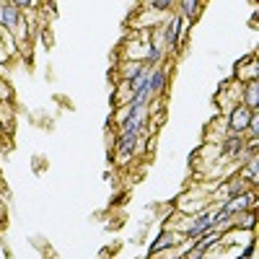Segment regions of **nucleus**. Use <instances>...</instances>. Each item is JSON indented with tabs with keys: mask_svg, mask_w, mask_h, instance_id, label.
Listing matches in <instances>:
<instances>
[{
	"mask_svg": "<svg viewBox=\"0 0 259 259\" xmlns=\"http://www.w3.org/2000/svg\"><path fill=\"white\" fill-rule=\"evenodd\" d=\"M150 109L148 106H127V112L119 122V133H133V135H145Z\"/></svg>",
	"mask_w": 259,
	"mask_h": 259,
	"instance_id": "1",
	"label": "nucleus"
},
{
	"mask_svg": "<svg viewBox=\"0 0 259 259\" xmlns=\"http://www.w3.org/2000/svg\"><path fill=\"white\" fill-rule=\"evenodd\" d=\"M210 218H212L210 210H200L197 215H194V221H192L189 226H182V228H179V231H182V239L194 241V239H200V236H205L207 231H212Z\"/></svg>",
	"mask_w": 259,
	"mask_h": 259,
	"instance_id": "2",
	"label": "nucleus"
},
{
	"mask_svg": "<svg viewBox=\"0 0 259 259\" xmlns=\"http://www.w3.org/2000/svg\"><path fill=\"white\" fill-rule=\"evenodd\" d=\"M256 109H249L246 104H236L233 109L228 112V127H231V133H236V135H241L244 130L249 127V122H251V114H254Z\"/></svg>",
	"mask_w": 259,
	"mask_h": 259,
	"instance_id": "3",
	"label": "nucleus"
},
{
	"mask_svg": "<svg viewBox=\"0 0 259 259\" xmlns=\"http://www.w3.org/2000/svg\"><path fill=\"white\" fill-rule=\"evenodd\" d=\"M143 145V135H133V133H119L117 140H114V148H117V156L119 161H127L130 156H133V150Z\"/></svg>",
	"mask_w": 259,
	"mask_h": 259,
	"instance_id": "4",
	"label": "nucleus"
},
{
	"mask_svg": "<svg viewBox=\"0 0 259 259\" xmlns=\"http://www.w3.org/2000/svg\"><path fill=\"white\" fill-rule=\"evenodd\" d=\"M197 244H194V249H189L187 251V256L189 259H197V256H205L207 254V249H212L218 241H223V233L221 231H207L205 236H200V239H194Z\"/></svg>",
	"mask_w": 259,
	"mask_h": 259,
	"instance_id": "5",
	"label": "nucleus"
},
{
	"mask_svg": "<svg viewBox=\"0 0 259 259\" xmlns=\"http://www.w3.org/2000/svg\"><path fill=\"white\" fill-rule=\"evenodd\" d=\"M21 18H24V16H21V8H18V6H13L11 0L0 6V26L8 29L11 34H13V29L18 26V21H21Z\"/></svg>",
	"mask_w": 259,
	"mask_h": 259,
	"instance_id": "6",
	"label": "nucleus"
},
{
	"mask_svg": "<svg viewBox=\"0 0 259 259\" xmlns=\"http://www.w3.org/2000/svg\"><path fill=\"white\" fill-rule=\"evenodd\" d=\"M182 239L174 233V228H163L161 233H158V239L150 244V249H148V254L153 256V254H158V251H163V249H171V246H177Z\"/></svg>",
	"mask_w": 259,
	"mask_h": 259,
	"instance_id": "7",
	"label": "nucleus"
},
{
	"mask_svg": "<svg viewBox=\"0 0 259 259\" xmlns=\"http://www.w3.org/2000/svg\"><path fill=\"white\" fill-rule=\"evenodd\" d=\"M166 83H168V70L161 68V65H156V68H150V78H148V89L153 96L163 94L166 91Z\"/></svg>",
	"mask_w": 259,
	"mask_h": 259,
	"instance_id": "8",
	"label": "nucleus"
},
{
	"mask_svg": "<svg viewBox=\"0 0 259 259\" xmlns=\"http://www.w3.org/2000/svg\"><path fill=\"white\" fill-rule=\"evenodd\" d=\"M226 207L233 212V215H241L246 210H254V192H241V194H236V197H231L226 202Z\"/></svg>",
	"mask_w": 259,
	"mask_h": 259,
	"instance_id": "9",
	"label": "nucleus"
},
{
	"mask_svg": "<svg viewBox=\"0 0 259 259\" xmlns=\"http://www.w3.org/2000/svg\"><path fill=\"white\" fill-rule=\"evenodd\" d=\"M241 104H246L249 109H256V106H259V83L256 80H246V85H244V101Z\"/></svg>",
	"mask_w": 259,
	"mask_h": 259,
	"instance_id": "10",
	"label": "nucleus"
},
{
	"mask_svg": "<svg viewBox=\"0 0 259 259\" xmlns=\"http://www.w3.org/2000/svg\"><path fill=\"white\" fill-rule=\"evenodd\" d=\"M241 179L244 182H249L251 187H256V182H259V174H256V153L251 156V161L241 168Z\"/></svg>",
	"mask_w": 259,
	"mask_h": 259,
	"instance_id": "11",
	"label": "nucleus"
},
{
	"mask_svg": "<svg viewBox=\"0 0 259 259\" xmlns=\"http://www.w3.org/2000/svg\"><path fill=\"white\" fill-rule=\"evenodd\" d=\"M150 99H153V94H150L148 85H143L140 91H135V94H133V99L127 101V106H148V104H150Z\"/></svg>",
	"mask_w": 259,
	"mask_h": 259,
	"instance_id": "12",
	"label": "nucleus"
},
{
	"mask_svg": "<svg viewBox=\"0 0 259 259\" xmlns=\"http://www.w3.org/2000/svg\"><path fill=\"white\" fill-rule=\"evenodd\" d=\"M241 138L239 135H236L233 133V138H228V140H223V156H228V158H233L236 153H239V150H241Z\"/></svg>",
	"mask_w": 259,
	"mask_h": 259,
	"instance_id": "13",
	"label": "nucleus"
},
{
	"mask_svg": "<svg viewBox=\"0 0 259 259\" xmlns=\"http://www.w3.org/2000/svg\"><path fill=\"white\" fill-rule=\"evenodd\" d=\"M202 8V0H182V16L187 18H194Z\"/></svg>",
	"mask_w": 259,
	"mask_h": 259,
	"instance_id": "14",
	"label": "nucleus"
},
{
	"mask_svg": "<svg viewBox=\"0 0 259 259\" xmlns=\"http://www.w3.org/2000/svg\"><path fill=\"white\" fill-rule=\"evenodd\" d=\"M0 101H13V89L6 80H0Z\"/></svg>",
	"mask_w": 259,
	"mask_h": 259,
	"instance_id": "15",
	"label": "nucleus"
},
{
	"mask_svg": "<svg viewBox=\"0 0 259 259\" xmlns=\"http://www.w3.org/2000/svg\"><path fill=\"white\" fill-rule=\"evenodd\" d=\"M174 6V0H150V8L153 11H168Z\"/></svg>",
	"mask_w": 259,
	"mask_h": 259,
	"instance_id": "16",
	"label": "nucleus"
},
{
	"mask_svg": "<svg viewBox=\"0 0 259 259\" xmlns=\"http://www.w3.org/2000/svg\"><path fill=\"white\" fill-rule=\"evenodd\" d=\"M13 6H18V8H29V6H34L36 0H11Z\"/></svg>",
	"mask_w": 259,
	"mask_h": 259,
	"instance_id": "17",
	"label": "nucleus"
},
{
	"mask_svg": "<svg viewBox=\"0 0 259 259\" xmlns=\"http://www.w3.org/2000/svg\"><path fill=\"white\" fill-rule=\"evenodd\" d=\"M241 256H254V244H251V246H246V249L241 251Z\"/></svg>",
	"mask_w": 259,
	"mask_h": 259,
	"instance_id": "18",
	"label": "nucleus"
}]
</instances>
